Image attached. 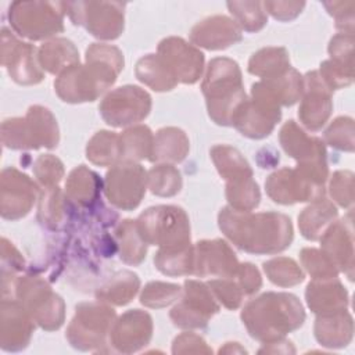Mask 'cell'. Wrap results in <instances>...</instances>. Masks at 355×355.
<instances>
[{
	"label": "cell",
	"instance_id": "6da1fadb",
	"mask_svg": "<svg viewBox=\"0 0 355 355\" xmlns=\"http://www.w3.org/2000/svg\"><path fill=\"white\" fill-rule=\"evenodd\" d=\"M219 226L241 250L254 254H272L287 248L293 239L290 218L283 214H248L225 208Z\"/></svg>",
	"mask_w": 355,
	"mask_h": 355
},
{
	"label": "cell",
	"instance_id": "7a4b0ae2",
	"mask_svg": "<svg viewBox=\"0 0 355 355\" xmlns=\"http://www.w3.org/2000/svg\"><path fill=\"white\" fill-rule=\"evenodd\" d=\"M86 60L90 62L86 68L72 65L58 78L55 89L64 101H93L114 83L123 67L119 50L104 44H93L87 49Z\"/></svg>",
	"mask_w": 355,
	"mask_h": 355
},
{
	"label": "cell",
	"instance_id": "3957f363",
	"mask_svg": "<svg viewBox=\"0 0 355 355\" xmlns=\"http://www.w3.org/2000/svg\"><path fill=\"white\" fill-rule=\"evenodd\" d=\"M241 319L254 338L279 340L286 333L304 323L305 313L295 295L287 293H266L251 301Z\"/></svg>",
	"mask_w": 355,
	"mask_h": 355
},
{
	"label": "cell",
	"instance_id": "277c9868",
	"mask_svg": "<svg viewBox=\"0 0 355 355\" xmlns=\"http://www.w3.org/2000/svg\"><path fill=\"white\" fill-rule=\"evenodd\" d=\"M202 92L209 116L219 125H232L234 112L247 100L239 65L227 58H215L209 62Z\"/></svg>",
	"mask_w": 355,
	"mask_h": 355
},
{
	"label": "cell",
	"instance_id": "5b68a950",
	"mask_svg": "<svg viewBox=\"0 0 355 355\" xmlns=\"http://www.w3.org/2000/svg\"><path fill=\"white\" fill-rule=\"evenodd\" d=\"M137 222V229L146 243L158 244L164 248L189 245L190 227L182 208L171 205L148 208Z\"/></svg>",
	"mask_w": 355,
	"mask_h": 355
},
{
	"label": "cell",
	"instance_id": "8992f818",
	"mask_svg": "<svg viewBox=\"0 0 355 355\" xmlns=\"http://www.w3.org/2000/svg\"><path fill=\"white\" fill-rule=\"evenodd\" d=\"M3 143L10 148H37L40 146L54 147L58 143L55 119L43 107L29 108L26 118L4 121Z\"/></svg>",
	"mask_w": 355,
	"mask_h": 355
},
{
	"label": "cell",
	"instance_id": "52a82bcc",
	"mask_svg": "<svg viewBox=\"0 0 355 355\" xmlns=\"http://www.w3.org/2000/svg\"><path fill=\"white\" fill-rule=\"evenodd\" d=\"M61 3H12L8 18L12 28L29 39H43L62 31Z\"/></svg>",
	"mask_w": 355,
	"mask_h": 355
},
{
	"label": "cell",
	"instance_id": "ba28073f",
	"mask_svg": "<svg viewBox=\"0 0 355 355\" xmlns=\"http://www.w3.org/2000/svg\"><path fill=\"white\" fill-rule=\"evenodd\" d=\"M15 291L21 304L42 327L51 330L62 324V301L46 283L33 277L19 279Z\"/></svg>",
	"mask_w": 355,
	"mask_h": 355
},
{
	"label": "cell",
	"instance_id": "9c48e42d",
	"mask_svg": "<svg viewBox=\"0 0 355 355\" xmlns=\"http://www.w3.org/2000/svg\"><path fill=\"white\" fill-rule=\"evenodd\" d=\"M150 96L136 86H123L110 93L100 105L104 121L112 126L139 122L150 111Z\"/></svg>",
	"mask_w": 355,
	"mask_h": 355
},
{
	"label": "cell",
	"instance_id": "30bf717a",
	"mask_svg": "<svg viewBox=\"0 0 355 355\" xmlns=\"http://www.w3.org/2000/svg\"><path fill=\"white\" fill-rule=\"evenodd\" d=\"M115 313L112 309H108L96 304H83L76 308V315L69 326L68 338L73 347L90 349L94 345L104 344V337L110 329Z\"/></svg>",
	"mask_w": 355,
	"mask_h": 355
},
{
	"label": "cell",
	"instance_id": "8fae6325",
	"mask_svg": "<svg viewBox=\"0 0 355 355\" xmlns=\"http://www.w3.org/2000/svg\"><path fill=\"white\" fill-rule=\"evenodd\" d=\"M146 172L140 165H118L107 173L105 193L108 200L122 209L136 208L144 194Z\"/></svg>",
	"mask_w": 355,
	"mask_h": 355
},
{
	"label": "cell",
	"instance_id": "7c38bea8",
	"mask_svg": "<svg viewBox=\"0 0 355 355\" xmlns=\"http://www.w3.org/2000/svg\"><path fill=\"white\" fill-rule=\"evenodd\" d=\"M184 287V300L172 309L171 318L179 327H202L219 308L202 283L187 280Z\"/></svg>",
	"mask_w": 355,
	"mask_h": 355
},
{
	"label": "cell",
	"instance_id": "4fadbf2b",
	"mask_svg": "<svg viewBox=\"0 0 355 355\" xmlns=\"http://www.w3.org/2000/svg\"><path fill=\"white\" fill-rule=\"evenodd\" d=\"M265 186L273 201L280 204L318 200L323 193V184L315 183L298 169L293 171L287 168L272 173Z\"/></svg>",
	"mask_w": 355,
	"mask_h": 355
},
{
	"label": "cell",
	"instance_id": "5bb4252c",
	"mask_svg": "<svg viewBox=\"0 0 355 355\" xmlns=\"http://www.w3.org/2000/svg\"><path fill=\"white\" fill-rule=\"evenodd\" d=\"M35 47L18 42L6 28L1 31V64L10 76L21 85H32L42 80L43 75L35 65Z\"/></svg>",
	"mask_w": 355,
	"mask_h": 355
},
{
	"label": "cell",
	"instance_id": "9a60e30c",
	"mask_svg": "<svg viewBox=\"0 0 355 355\" xmlns=\"http://www.w3.org/2000/svg\"><path fill=\"white\" fill-rule=\"evenodd\" d=\"M36 196L35 183L14 168L4 169L1 173V215L6 219L25 216Z\"/></svg>",
	"mask_w": 355,
	"mask_h": 355
},
{
	"label": "cell",
	"instance_id": "2e32d148",
	"mask_svg": "<svg viewBox=\"0 0 355 355\" xmlns=\"http://www.w3.org/2000/svg\"><path fill=\"white\" fill-rule=\"evenodd\" d=\"M159 54L178 80L194 83L201 75L204 55L182 39L169 37L159 43Z\"/></svg>",
	"mask_w": 355,
	"mask_h": 355
},
{
	"label": "cell",
	"instance_id": "e0dca14e",
	"mask_svg": "<svg viewBox=\"0 0 355 355\" xmlns=\"http://www.w3.org/2000/svg\"><path fill=\"white\" fill-rule=\"evenodd\" d=\"M239 268L234 254L222 240L201 241L193 248V273L233 277Z\"/></svg>",
	"mask_w": 355,
	"mask_h": 355
},
{
	"label": "cell",
	"instance_id": "ac0fdd59",
	"mask_svg": "<svg viewBox=\"0 0 355 355\" xmlns=\"http://www.w3.org/2000/svg\"><path fill=\"white\" fill-rule=\"evenodd\" d=\"M280 119V110L266 105L252 98V101H244L233 115L232 125H234L243 135L261 139L268 136L275 123Z\"/></svg>",
	"mask_w": 355,
	"mask_h": 355
},
{
	"label": "cell",
	"instance_id": "d6986e66",
	"mask_svg": "<svg viewBox=\"0 0 355 355\" xmlns=\"http://www.w3.org/2000/svg\"><path fill=\"white\" fill-rule=\"evenodd\" d=\"M32 333L29 312L17 301L3 298L1 302V348L18 351L28 345Z\"/></svg>",
	"mask_w": 355,
	"mask_h": 355
},
{
	"label": "cell",
	"instance_id": "ffe728a7",
	"mask_svg": "<svg viewBox=\"0 0 355 355\" xmlns=\"http://www.w3.org/2000/svg\"><path fill=\"white\" fill-rule=\"evenodd\" d=\"M112 344L121 352H132L146 345L151 337V318L139 309L129 311L111 331Z\"/></svg>",
	"mask_w": 355,
	"mask_h": 355
},
{
	"label": "cell",
	"instance_id": "44dd1931",
	"mask_svg": "<svg viewBox=\"0 0 355 355\" xmlns=\"http://www.w3.org/2000/svg\"><path fill=\"white\" fill-rule=\"evenodd\" d=\"M241 39V31L223 15H216L198 22L191 31V40L209 50L226 49Z\"/></svg>",
	"mask_w": 355,
	"mask_h": 355
},
{
	"label": "cell",
	"instance_id": "7402d4cb",
	"mask_svg": "<svg viewBox=\"0 0 355 355\" xmlns=\"http://www.w3.org/2000/svg\"><path fill=\"white\" fill-rule=\"evenodd\" d=\"M306 94L300 108V118L304 125L312 130H318L326 122L330 110V96L324 87L323 79L318 72H311L306 75Z\"/></svg>",
	"mask_w": 355,
	"mask_h": 355
},
{
	"label": "cell",
	"instance_id": "603a6c76",
	"mask_svg": "<svg viewBox=\"0 0 355 355\" xmlns=\"http://www.w3.org/2000/svg\"><path fill=\"white\" fill-rule=\"evenodd\" d=\"M306 301L309 308H312L316 313H334L343 311L345 306L347 293L338 282L334 284L309 283L306 290Z\"/></svg>",
	"mask_w": 355,
	"mask_h": 355
},
{
	"label": "cell",
	"instance_id": "cb8c5ba5",
	"mask_svg": "<svg viewBox=\"0 0 355 355\" xmlns=\"http://www.w3.org/2000/svg\"><path fill=\"white\" fill-rule=\"evenodd\" d=\"M189 141L184 133L175 128L161 129L153 141L150 154L151 161H172L179 162L186 157Z\"/></svg>",
	"mask_w": 355,
	"mask_h": 355
},
{
	"label": "cell",
	"instance_id": "d4e9b609",
	"mask_svg": "<svg viewBox=\"0 0 355 355\" xmlns=\"http://www.w3.org/2000/svg\"><path fill=\"white\" fill-rule=\"evenodd\" d=\"M136 75L139 80L158 92L171 90L178 80L162 57L154 54H148L137 62Z\"/></svg>",
	"mask_w": 355,
	"mask_h": 355
},
{
	"label": "cell",
	"instance_id": "484cf974",
	"mask_svg": "<svg viewBox=\"0 0 355 355\" xmlns=\"http://www.w3.org/2000/svg\"><path fill=\"white\" fill-rule=\"evenodd\" d=\"M288 55L284 49H263L252 55L248 64V71L254 75L265 76L263 79L275 78L284 73L288 67Z\"/></svg>",
	"mask_w": 355,
	"mask_h": 355
},
{
	"label": "cell",
	"instance_id": "4316f807",
	"mask_svg": "<svg viewBox=\"0 0 355 355\" xmlns=\"http://www.w3.org/2000/svg\"><path fill=\"white\" fill-rule=\"evenodd\" d=\"M39 61L42 67L46 68L49 72L57 73L62 68H65V64H72L78 61V51L69 40L57 39L40 47Z\"/></svg>",
	"mask_w": 355,
	"mask_h": 355
},
{
	"label": "cell",
	"instance_id": "83f0119b",
	"mask_svg": "<svg viewBox=\"0 0 355 355\" xmlns=\"http://www.w3.org/2000/svg\"><path fill=\"white\" fill-rule=\"evenodd\" d=\"M212 158L216 164L219 173L230 182L252 176V171L250 169V165L236 148L226 147V146L214 147Z\"/></svg>",
	"mask_w": 355,
	"mask_h": 355
},
{
	"label": "cell",
	"instance_id": "f1b7e54d",
	"mask_svg": "<svg viewBox=\"0 0 355 355\" xmlns=\"http://www.w3.org/2000/svg\"><path fill=\"white\" fill-rule=\"evenodd\" d=\"M318 200H319L318 202L308 207L302 212V215L298 218L302 234L305 239H309V240L319 239L323 227L337 214L336 208L330 202L322 198H318Z\"/></svg>",
	"mask_w": 355,
	"mask_h": 355
},
{
	"label": "cell",
	"instance_id": "f546056e",
	"mask_svg": "<svg viewBox=\"0 0 355 355\" xmlns=\"http://www.w3.org/2000/svg\"><path fill=\"white\" fill-rule=\"evenodd\" d=\"M119 140L121 158L126 161L143 159L151 154V132L146 126H139L123 132Z\"/></svg>",
	"mask_w": 355,
	"mask_h": 355
},
{
	"label": "cell",
	"instance_id": "4dcf8cb0",
	"mask_svg": "<svg viewBox=\"0 0 355 355\" xmlns=\"http://www.w3.org/2000/svg\"><path fill=\"white\" fill-rule=\"evenodd\" d=\"M139 287V279L132 272L123 270L118 272L101 291L97 293V297L107 302H114L116 305H123L130 301L136 294Z\"/></svg>",
	"mask_w": 355,
	"mask_h": 355
},
{
	"label": "cell",
	"instance_id": "1f68e13d",
	"mask_svg": "<svg viewBox=\"0 0 355 355\" xmlns=\"http://www.w3.org/2000/svg\"><path fill=\"white\" fill-rule=\"evenodd\" d=\"M119 137L111 132H98L87 146V158L98 165H111L121 158Z\"/></svg>",
	"mask_w": 355,
	"mask_h": 355
},
{
	"label": "cell",
	"instance_id": "d6a6232c",
	"mask_svg": "<svg viewBox=\"0 0 355 355\" xmlns=\"http://www.w3.org/2000/svg\"><path fill=\"white\" fill-rule=\"evenodd\" d=\"M118 237L121 243V259L128 263H139L146 257V241L133 220H125L121 225Z\"/></svg>",
	"mask_w": 355,
	"mask_h": 355
},
{
	"label": "cell",
	"instance_id": "836d02e7",
	"mask_svg": "<svg viewBox=\"0 0 355 355\" xmlns=\"http://www.w3.org/2000/svg\"><path fill=\"white\" fill-rule=\"evenodd\" d=\"M226 196L232 207L237 211H250L259 204L258 184L251 178L229 182Z\"/></svg>",
	"mask_w": 355,
	"mask_h": 355
},
{
	"label": "cell",
	"instance_id": "e575fe53",
	"mask_svg": "<svg viewBox=\"0 0 355 355\" xmlns=\"http://www.w3.org/2000/svg\"><path fill=\"white\" fill-rule=\"evenodd\" d=\"M150 189L158 196H173L180 190L182 179L179 171L171 165H158L148 175Z\"/></svg>",
	"mask_w": 355,
	"mask_h": 355
},
{
	"label": "cell",
	"instance_id": "d590c367",
	"mask_svg": "<svg viewBox=\"0 0 355 355\" xmlns=\"http://www.w3.org/2000/svg\"><path fill=\"white\" fill-rule=\"evenodd\" d=\"M230 12L237 18L239 24L248 32L259 31L266 24V15L263 12V3L254 1H233L227 3Z\"/></svg>",
	"mask_w": 355,
	"mask_h": 355
},
{
	"label": "cell",
	"instance_id": "8d00e7d4",
	"mask_svg": "<svg viewBox=\"0 0 355 355\" xmlns=\"http://www.w3.org/2000/svg\"><path fill=\"white\" fill-rule=\"evenodd\" d=\"M270 282L279 286H293L304 280V273L293 259L276 258L263 263Z\"/></svg>",
	"mask_w": 355,
	"mask_h": 355
},
{
	"label": "cell",
	"instance_id": "74e56055",
	"mask_svg": "<svg viewBox=\"0 0 355 355\" xmlns=\"http://www.w3.org/2000/svg\"><path fill=\"white\" fill-rule=\"evenodd\" d=\"M180 293V287L176 284H168V283H148L141 294V304L151 306V308H159L171 304Z\"/></svg>",
	"mask_w": 355,
	"mask_h": 355
},
{
	"label": "cell",
	"instance_id": "f35d334b",
	"mask_svg": "<svg viewBox=\"0 0 355 355\" xmlns=\"http://www.w3.org/2000/svg\"><path fill=\"white\" fill-rule=\"evenodd\" d=\"M301 258L305 268L313 276V279L336 277L337 270L334 268V263L326 254H320L318 250L305 248L301 252Z\"/></svg>",
	"mask_w": 355,
	"mask_h": 355
},
{
	"label": "cell",
	"instance_id": "ab89813d",
	"mask_svg": "<svg viewBox=\"0 0 355 355\" xmlns=\"http://www.w3.org/2000/svg\"><path fill=\"white\" fill-rule=\"evenodd\" d=\"M35 173L43 184L51 187L61 179L62 165L57 158L51 155H42L35 164Z\"/></svg>",
	"mask_w": 355,
	"mask_h": 355
},
{
	"label": "cell",
	"instance_id": "60d3db41",
	"mask_svg": "<svg viewBox=\"0 0 355 355\" xmlns=\"http://www.w3.org/2000/svg\"><path fill=\"white\" fill-rule=\"evenodd\" d=\"M209 287L214 290V293L218 295L225 306L234 309L240 305L244 293L239 284L230 280H212L209 283Z\"/></svg>",
	"mask_w": 355,
	"mask_h": 355
},
{
	"label": "cell",
	"instance_id": "b9f144b4",
	"mask_svg": "<svg viewBox=\"0 0 355 355\" xmlns=\"http://www.w3.org/2000/svg\"><path fill=\"white\" fill-rule=\"evenodd\" d=\"M234 275L239 276V286L244 294H252L261 287L259 273L251 263L239 265Z\"/></svg>",
	"mask_w": 355,
	"mask_h": 355
},
{
	"label": "cell",
	"instance_id": "7bdbcfd3",
	"mask_svg": "<svg viewBox=\"0 0 355 355\" xmlns=\"http://www.w3.org/2000/svg\"><path fill=\"white\" fill-rule=\"evenodd\" d=\"M263 6H265V8L269 10V12L275 18L282 19V21H287V19H293V17L287 12V10L300 14L301 8L305 6V3H287V1L270 3V1H268V3H263Z\"/></svg>",
	"mask_w": 355,
	"mask_h": 355
}]
</instances>
